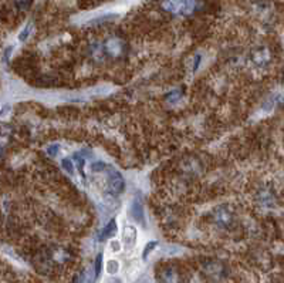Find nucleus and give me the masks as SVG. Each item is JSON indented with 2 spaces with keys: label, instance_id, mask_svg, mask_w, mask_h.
Listing matches in <instances>:
<instances>
[{
  "label": "nucleus",
  "instance_id": "17",
  "mask_svg": "<svg viewBox=\"0 0 284 283\" xmlns=\"http://www.w3.org/2000/svg\"><path fill=\"white\" fill-rule=\"evenodd\" d=\"M200 60H202V57L199 56V54H198V56L195 57V61H193V70H192L193 73H195V71H196V70L199 69V64H200Z\"/></svg>",
  "mask_w": 284,
  "mask_h": 283
},
{
  "label": "nucleus",
  "instance_id": "1",
  "mask_svg": "<svg viewBox=\"0 0 284 283\" xmlns=\"http://www.w3.org/2000/svg\"><path fill=\"white\" fill-rule=\"evenodd\" d=\"M162 7L165 12L175 16H189L195 13L198 0H162Z\"/></svg>",
  "mask_w": 284,
  "mask_h": 283
},
{
  "label": "nucleus",
  "instance_id": "6",
  "mask_svg": "<svg viewBox=\"0 0 284 283\" xmlns=\"http://www.w3.org/2000/svg\"><path fill=\"white\" fill-rule=\"evenodd\" d=\"M215 221L217 222V225H220V227H226L229 225L230 222H232V215L227 212V211H217L216 213H215Z\"/></svg>",
  "mask_w": 284,
  "mask_h": 283
},
{
  "label": "nucleus",
  "instance_id": "2",
  "mask_svg": "<svg viewBox=\"0 0 284 283\" xmlns=\"http://www.w3.org/2000/svg\"><path fill=\"white\" fill-rule=\"evenodd\" d=\"M108 175H110V191H111V194L113 195H119L125 188V182H124L122 175L111 167H108Z\"/></svg>",
  "mask_w": 284,
  "mask_h": 283
},
{
  "label": "nucleus",
  "instance_id": "12",
  "mask_svg": "<svg viewBox=\"0 0 284 283\" xmlns=\"http://www.w3.org/2000/svg\"><path fill=\"white\" fill-rule=\"evenodd\" d=\"M118 269H119V264L117 261H113V259L108 261V264H107V272L110 275H115L118 272Z\"/></svg>",
  "mask_w": 284,
  "mask_h": 283
},
{
  "label": "nucleus",
  "instance_id": "11",
  "mask_svg": "<svg viewBox=\"0 0 284 283\" xmlns=\"http://www.w3.org/2000/svg\"><path fill=\"white\" fill-rule=\"evenodd\" d=\"M102 258H104L102 253H98L95 258V278H98L102 270Z\"/></svg>",
  "mask_w": 284,
  "mask_h": 283
},
{
  "label": "nucleus",
  "instance_id": "8",
  "mask_svg": "<svg viewBox=\"0 0 284 283\" xmlns=\"http://www.w3.org/2000/svg\"><path fill=\"white\" fill-rule=\"evenodd\" d=\"M61 167H63V170L66 171L70 177L74 175V164H73V161L70 158H64L61 161Z\"/></svg>",
  "mask_w": 284,
  "mask_h": 283
},
{
  "label": "nucleus",
  "instance_id": "16",
  "mask_svg": "<svg viewBox=\"0 0 284 283\" xmlns=\"http://www.w3.org/2000/svg\"><path fill=\"white\" fill-rule=\"evenodd\" d=\"M58 151H60V145L58 144H53V145L47 147V154L51 155V157H56Z\"/></svg>",
  "mask_w": 284,
  "mask_h": 283
},
{
  "label": "nucleus",
  "instance_id": "9",
  "mask_svg": "<svg viewBox=\"0 0 284 283\" xmlns=\"http://www.w3.org/2000/svg\"><path fill=\"white\" fill-rule=\"evenodd\" d=\"M156 246H158V242H156V241H151V242H148V244L145 245L144 250H142V259H144V261H147V258L150 256V253H151Z\"/></svg>",
  "mask_w": 284,
  "mask_h": 283
},
{
  "label": "nucleus",
  "instance_id": "10",
  "mask_svg": "<svg viewBox=\"0 0 284 283\" xmlns=\"http://www.w3.org/2000/svg\"><path fill=\"white\" fill-rule=\"evenodd\" d=\"M74 158H76V162H77V170H78V172H80L81 178L84 179V178H85V174H84V162H85V161H84V158H83L81 155H78V154H77Z\"/></svg>",
  "mask_w": 284,
  "mask_h": 283
},
{
  "label": "nucleus",
  "instance_id": "4",
  "mask_svg": "<svg viewBox=\"0 0 284 283\" xmlns=\"http://www.w3.org/2000/svg\"><path fill=\"white\" fill-rule=\"evenodd\" d=\"M122 241L127 249H133L136 244V229L131 225H127L122 232Z\"/></svg>",
  "mask_w": 284,
  "mask_h": 283
},
{
  "label": "nucleus",
  "instance_id": "13",
  "mask_svg": "<svg viewBox=\"0 0 284 283\" xmlns=\"http://www.w3.org/2000/svg\"><path fill=\"white\" fill-rule=\"evenodd\" d=\"M30 33H32V24H27V26L20 32L19 35L20 41H26V40L29 38V36H30Z\"/></svg>",
  "mask_w": 284,
  "mask_h": 283
},
{
  "label": "nucleus",
  "instance_id": "18",
  "mask_svg": "<svg viewBox=\"0 0 284 283\" xmlns=\"http://www.w3.org/2000/svg\"><path fill=\"white\" fill-rule=\"evenodd\" d=\"M111 249H113L114 252H119L121 250V246H119V244L117 241H114V242H111Z\"/></svg>",
  "mask_w": 284,
  "mask_h": 283
},
{
  "label": "nucleus",
  "instance_id": "14",
  "mask_svg": "<svg viewBox=\"0 0 284 283\" xmlns=\"http://www.w3.org/2000/svg\"><path fill=\"white\" fill-rule=\"evenodd\" d=\"M90 170L93 171V172H104V171L108 170V165H105L104 162L98 161V162H94V164L91 165V168H90Z\"/></svg>",
  "mask_w": 284,
  "mask_h": 283
},
{
  "label": "nucleus",
  "instance_id": "3",
  "mask_svg": "<svg viewBox=\"0 0 284 283\" xmlns=\"http://www.w3.org/2000/svg\"><path fill=\"white\" fill-rule=\"evenodd\" d=\"M130 216L133 218L135 222H138L139 225L145 227V212H144V205L141 204L139 199H134L131 207L128 209Z\"/></svg>",
  "mask_w": 284,
  "mask_h": 283
},
{
  "label": "nucleus",
  "instance_id": "5",
  "mask_svg": "<svg viewBox=\"0 0 284 283\" xmlns=\"http://www.w3.org/2000/svg\"><path fill=\"white\" fill-rule=\"evenodd\" d=\"M102 49L110 56H118L122 52V43L119 40H117V38H110L108 41H105Z\"/></svg>",
  "mask_w": 284,
  "mask_h": 283
},
{
  "label": "nucleus",
  "instance_id": "19",
  "mask_svg": "<svg viewBox=\"0 0 284 283\" xmlns=\"http://www.w3.org/2000/svg\"><path fill=\"white\" fill-rule=\"evenodd\" d=\"M12 50H13V47H7L6 49V52H4V61L9 60V56H12Z\"/></svg>",
  "mask_w": 284,
  "mask_h": 283
},
{
  "label": "nucleus",
  "instance_id": "15",
  "mask_svg": "<svg viewBox=\"0 0 284 283\" xmlns=\"http://www.w3.org/2000/svg\"><path fill=\"white\" fill-rule=\"evenodd\" d=\"M15 4L19 10H27L32 4V0H15Z\"/></svg>",
  "mask_w": 284,
  "mask_h": 283
},
{
  "label": "nucleus",
  "instance_id": "7",
  "mask_svg": "<svg viewBox=\"0 0 284 283\" xmlns=\"http://www.w3.org/2000/svg\"><path fill=\"white\" fill-rule=\"evenodd\" d=\"M117 233V222H115V219H111L105 227H104V229L101 230V241H104V239H107V238H111V236H114Z\"/></svg>",
  "mask_w": 284,
  "mask_h": 283
}]
</instances>
